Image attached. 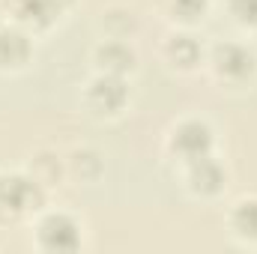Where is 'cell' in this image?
Returning <instances> with one entry per match:
<instances>
[{
  "instance_id": "cell-4",
  "label": "cell",
  "mask_w": 257,
  "mask_h": 254,
  "mask_svg": "<svg viewBox=\"0 0 257 254\" xmlns=\"http://www.w3.org/2000/svg\"><path fill=\"white\" fill-rule=\"evenodd\" d=\"M209 147H212V132L200 120H186V123H180V126L174 129V135H171V150L180 153L186 162H192L197 156H206Z\"/></svg>"
},
{
  "instance_id": "cell-2",
  "label": "cell",
  "mask_w": 257,
  "mask_h": 254,
  "mask_svg": "<svg viewBox=\"0 0 257 254\" xmlns=\"http://www.w3.org/2000/svg\"><path fill=\"white\" fill-rule=\"evenodd\" d=\"M39 242L48 251H75L81 245V230H78V224L69 215L51 212L39 224Z\"/></svg>"
},
{
  "instance_id": "cell-5",
  "label": "cell",
  "mask_w": 257,
  "mask_h": 254,
  "mask_svg": "<svg viewBox=\"0 0 257 254\" xmlns=\"http://www.w3.org/2000/svg\"><path fill=\"white\" fill-rule=\"evenodd\" d=\"M212 63L218 69V75H224L230 81H242V78H248L254 72V54L248 48L236 45V42H224V45L215 48Z\"/></svg>"
},
{
  "instance_id": "cell-3",
  "label": "cell",
  "mask_w": 257,
  "mask_h": 254,
  "mask_svg": "<svg viewBox=\"0 0 257 254\" xmlns=\"http://www.w3.org/2000/svg\"><path fill=\"white\" fill-rule=\"evenodd\" d=\"M126 99H128V87H126V81H123V75H111V72H105L102 78H96L90 84V93H87L90 108H96L99 114H117V111H123Z\"/></svg>"
},
{
  "instance_id": "cell-12",
  "label": "cell",
  "mask_w": 257,
  "mask_h": 254,
  "mask_svg": "<svg viewBox=\"0 0 257 254\" xmlns=\"http://www.w3.org/2000/svg\"><path fill=\"white\" fill-rule=\"evenodd\" d=\"M165 6L171 9L174 18L192 21V18H197V15L206 9V0H165Z\"/></svg>"
},
{
  "instance_id": "cell-9",
  "label": "cell",
  "mask_w": 257,
  "mask_h": 254,
  "mask_svg": "<svg viewBox=\"0 0 257 254\" xmlns=\"http://www.w3.org/2000/svg\"><path fill=\"white\" fill-rule=\"evenodd\" d=\"M96 60H99V66H102L105 72H111V75H123L126 69L135 66V54H132V48L123 45V42H105V45H99Z\"/></svg>"
},
{
  "instance_id": "cell-1",
  "label": "cell",
  "mask_w": 257,
  "mask_h": 254,
  "mask_svg": "<svg viewBox=\"0 0 257 254\" xmlns=\"http://www.w3.org/2000/svg\"><path fill=\"white\" fill-rule=\"evenodd\" d=\"M39 200H42V189L36 180H27L21 174L0 177V215L18 218V215L36 209Z\"/></svg>"
},
{
  "instance_id": "cell-14",
  "label": "cell",
  "mask_w": 257,
  "mask_h": 254,
  "mask_svg": "<svg viewBox=\"0 0 257 254\" xmlns=\"http://www.w3.org/2000/svg\"><path fill=\"white\" fill-rule=\"evenodd\" d=\"M230 12L242 24H257V0H230Z\"/></svg>"
},
{
  "instance_id": "cell-13",
  "label": "cell",
  "mask_w": 257,
  "mask_h": 254,
  "mask_svg": "<svg viewBox=\"0 0 257 254\" xmlns=\"http://www.w3.org/2000/svg\"><path fill=\"white\" fill-rule=\"evenodd\" d=\"M51 156H39L36 159V174H33V180L39 183V186H48V183H57V177H60V165L57 162H48Z\"/></svg>"
},
{
  "instance_id": "cell-6",
  "label": "cell",
  "mask_w": 257,
  "mask_h": 254,
  "mask_svg": "<svg viewBox=\"0 0 257 254\" xmlns=\"http://www.w3.org/2000/svg\"><path fill=\"white\" fill-rule=\"evenodd\" d=\"M221 183H224V171H221V165L209 153L189 162V186H192V191H197V194H215L221 189Z\"/></svg>"
},
{
  "instance_id": "cell-7",
  "label": "cell",
  "mask_w": 257,
  "mask_h": 254,
  "mask_svg": "<svg viewBox=\"0 0 257 254\" xmlns=\"http://www.w3.org/2000/svg\"><path fill=\"white\" fill-rule=\"evenodd\" d=\"M6 9H9L21 24H33V27L51 24V18L60 12L51 0H6Z\"/></svg>"
},
{
  "instance_id": "cell-15",
  "label": "cell",
  "mask_w": 257,
  "mask_h": 254,
  "mask_svg": "<svg viewBox=\"0 0 257 254\" xmlns=\"http://www.w3.org/2000/svg\"><path fill=\"white\" fill-rule=\"evenodd\" d=\"M51 3H54V6L60 9V6H66V3H72V0H51Z\"/></svg>"
},
{
  "instance_id": "cell-10",
  "label": "cell",
  "mask_w": 257,
  "mask_h": 254,
  "mask_svg": "<svg viewBox=\"0 0 257 254\" xmlns=\"http://www.w3.org/2000/svg\"><path fill=\"white\" fill-rule=\"evenodd\" d=\"M168 57L174 60L177 66H194L197 63V57H200V45L194 42L192 36H186V33H177V36H171L168 39Z\"/></svg>"
},
{
  "instance_id": "cell-11",
  "label": "cell",
  "mask_w": 257,
  "mask_h": 254,
  "mask_svg": "<svg viewBox=\"0 0 257 254\" xmlns=\"http://www.w3.org/2000/svg\"><path fill=\"white\" fill-rule=\"evenodd\" d=\"M233 227L239 236L257 239V200H242L233 209Z\"/></svg>"
},
{
  "instance_id": "cell-8",
  "label": "cell",
  "mask_w": 257,
  "mask_h": 254,
  "mask_svg": "<svg viewBox=\"0 0 257 254\" xmlns=\"http://www.w3.org/2000/svg\"><path fill=\"white\" fill-rule=\"evenodd\" d=\"M30 57V39L15 27H0V66H21Z\"/></svg>"
}]
</instances>
